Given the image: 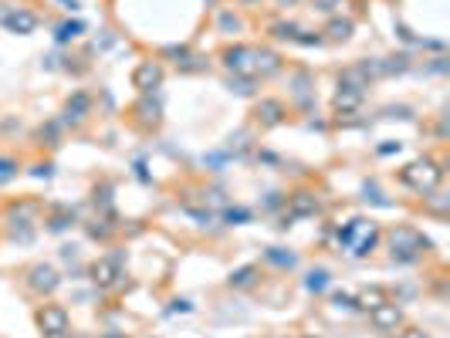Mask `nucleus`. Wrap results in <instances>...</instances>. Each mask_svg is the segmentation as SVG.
Instances as JSON below:
<instances>
[{
	"label": "nucleus",
	"instance_id": "obj_1",
	"mask_svg": "<svg viewBox=\"0 0 450 338\" xmlns=\"http://www.w3.org/2000/svg\"><path fill=\"white\" fill-rule=\"evenodd\" d=\"M403 183L413 186V190H420V193H430V190L440 183V169H437L430 159H420V162H413V166L403 169Z\"/></svg>",
	"mask_w": 450,
	"mask_h": 338
},
{
	"label": "nucleus",
	"instance_id": "obj_2",
	"mask_svg": "<svg viewBox=\"0 0 450 338\" xmlns=\"http://www.w3.org/2000/svg\"><path fill=\"white\" fill-rule=\"evenodd\" d=\"M41 328H45V332H51V335H61V332H68L65 308H58V305H47L45 312H41Z\"/></svg>",
	"mask_w": 450,
	"mask_h": 338
},
{
	"label": "nucleus",
	"instance_id": "obj_3",
	"mask_svg": "<svg viewBox=\"0 0 450 338\" xmlns=\"http://www.w3.org/2000/svg\"><path fill=\"white\" fill-rule=\"evenodd\" d=\"M389 240H393V250H400V254H403V257H410V254H413V250L420 247V237H417V233H413V230H393V237H389Z\"/></svg>",
	"mask_w": 450,
	"mask_h": 338
},
{
	"label": "nucleus",
	"instance_id": "obj_4",
	"mask_svg": "<svg viewBox=\"0 0 450 338\" xmlns=\"http://www.w3.org/2000/svg\"><path fill=\"white\" fill-rule=\"evenodd\" d=\"M95 284H115V277H119V264H115L112 257H102V261H95Z\"/></svg>",
	"mask_w": 450,
	"mask_h": 338
},
{
	"label": "nucleus",
	"instance_id": "obj_5",
	"mask_svg": "<svg viewBox=\"0 0 450 338\" xmlns=\"http://www.w3.org/2000/svg\"><path fill=\"white\" fill-rule=\"evenodd\" d=\"M373 321H376V328H396L400 325V308L396 305H376Z\"/></svg>",
	"mask_w": 450,
	"mask_h": 338
},
{
	"label": "nucleus",
	"instance_id": "obj_6",
	"mask_svg": "<svg viewBox=\"0 0 450 338\" xmlns=\"http://www.w3.org/2000/svg\"><path fill=\"white\" fill-rule=\"evenodd\" d=\"M227 58H230V68H234V71H241V75H254V65H250L254 51H250V47H234Z\"/></svg>",
	"mask_w": 450,
	"mask_h": 338
},
{
	"label": "nucleus",
	"instance_id": "obj_7",
	"mask_svg": "<svg viewBox=\"0 0 450 338\" xmlns=\"http://www.w3.org/2000/svg\"><path fill=\"white\" fill-rule=\"evenodd\" d=\"M315 197L312 193H298V197H292V213L294 217H308V213H315Z\"/></svg>",
	"mask_w": 450,
	"mask_h": 338
},
{
	"label": "nucleus",
	"instance_id": "obj_8",
	"mask_svg": "<svg viewBox=\"0 0 450 338\" xmlns=\"http://www.w3.org/2000/svg\"><path fill=\"white\" fill-rule=\"evenodd\" d=\"M359 98H362V89H342L336 95V105L342 109V112H349V109H356V105H359Z\"/></svg>",
	"mask_w": 450,
	"mask_h": 338
},
{
	"label": "nucleus",
	"instance_id": "obj_9",
	"mask_svg": "<svg viewBox=\"0 0 450 338\" xmlns=\"http://www.w3.org/2000/svg\"><path fill=\"white\" fill-rule=\"evenodd\" d=\"M159 82V68L156 65H142L139 71H135V85L139 89H153Z\"/></svg>",
	"mask_w": 450,
	"mask_h": 338
},
{
	"label": "nucleus",
	"instance_id": "obj_10",
	"mask_svg": "<svg viewBox=\"0 0 450 338\" xmlns=\"http://www.w3.org/2000/svg\"><path fill=\"white\" fill-rule=\"evenodd\" d=\"M7 24H10V27H14L17 34H27V31H34L38 17H34V14H27V10H17V14H14V17H10Z\"/></svg>",
	"mask_w": 450,
	"mask_h": 338
},
{
	"label": "nucleus",
	"instance_id": "obj_11",
	"mask_svg": "<svg viewBox=\"0 0 450 338\" xmlns=\"http://www.w3.org/2000/svg\"><path fill=\"white\" fill-rule=\"evenodd\" d=\"M58 284V277H54V270L51 268H38L34 270V288H45V291H51Z\"/></svg>",
	"mask_w": 450,
	"mask_h": 338
},
{
	"label": "nucleus",
	"instance_id": "obj_12",
	"mask_svg": "<svg viewBox=\"0 0 450 338\" xmlns=\"http://www.w3.org/2000/svg\"><path fill=\"white\" fill-rule=\"evenodd\" d=\"M349 31H352V24H349V21H336L332 27H329V34H332L336 41H338V38H349Z\"/></svg>",
	"mask_w": 450,
	"mask_h": 338
},
{
	"label": "nucleus",
	"instance_id": "obj_13",
	"mask_svg": "<svg viewBox=\"0 0 450 338\" xmlns=\"http://www.w3.org/2000/svg\"><path fill=\"white\" fill-rule=\"evenodd\" d=\"M250 274H254V270H250V268L237 270V274H234V277H230V284H250Z\"/></svg>",
	"mask_w": 450,
	"mask_h": 338
},
{
	"label": "nucleus",
	"instance_id": "obj_14",
	"mask_svg": "<svg viewBox=\"0 0 450 338\" xmlns=\"http://www.w3.org/2000/svg\"><path fill=\"white\" fill-rule=\"evenodd\" d=\"M78 31H82V27H78V24H68V27H61V38H75V34H78Z\"/></svg>",
	"mask_w": 450,
	"mask_h": 338
},
{
	"label": "nucleus",
	"instance_id": "obj_15",
	"mask_svg": "<svg viewBox=\"0 0 450 338\" xmlns=\"http://www.w3.org/2000/svg\"><path fill=\"white\" fill-rule=\"evenodd\" d=\"M403 338H427V335H420V332H403Z\"/></svg>",
	"mask_w": 450,
	"mask_h": 338
}]
</instances>
